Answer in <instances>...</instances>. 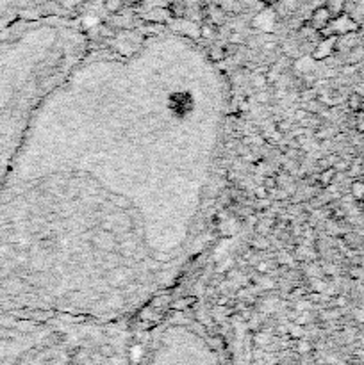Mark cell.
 <instances>
[{"label": "cell", "instance_id": "obj_1", "mask_svg": "<svg viewBox=\"0 0 364 365\" xmlns=\"http://www.w3.org/2000/svg\"><path fill=\"white\" fill-rule=\"evenodd\" d=\"M132 351L116 331L0 317V365H132Z\"/></svg>", "mask_w": 364, "mask_h": 365}, {"label": "cell", "instance_id": "obj_2", "mask_svg": "<svg viewBox=\"0 0 364 365\" xmlns=\"http://www.w3.org/2000/svg\"><path fill=\"white\" fill-rule=\"evenodd\" d=\"M25 96L27 47H21L20 39H0V180L7 166Z\"/></svg>", "mask_w": 364, "mask_h": 365}, {"label": "cell", "instance_id": "obj_3", "mask_svg": "<svg viewBox=\"0 0 364 365\" xmlns=\"http://www.w3.org/2000/svg\"><path fill=\"white\" fill-rule=\"evenodd\" d=\"M197 339L180 342L163 335L150 349L134 348L132 365H223L213 342Z\"/></svg>", "mask_w": 364, "mask_h": 365}, {"label": "cell", "instance_id": "obj_4", "mask_svg": "<svg viewBox=\"0 0 364 365\" xmlns=\"http://www.w3.org/2000/svg\"><path fill=\"white\" fill-rule=\"evenodd\" d=\"M359 29H361L359 23H357L350 14L343 13V14H339V16L332 18L329 25H327L323 30H320V36L321 38H327V36H338L339 38V36L354 34V32H357Z\"/></svg>", "mask_w": 364, "mask_h": 365}, {"label": "cell", "instance_id": "obj_5", "mask_svg": "<svg viewBox=\"0 0 364 365\" xmlns=\"http://www.w3.org/2000/svg\"><path fill=\"white\" fill-rule=\"evenodd\" d=\"M336 50H338V36H327V38H321L320 41H318V45L314 47L311 57H313L314 61H323V59H327V57H330Z\"/></svg>", "mask_w": 364, "mask_h": 365}, {"label": "cell", "instance_id": "obj_6", "mask_svg": "<svg viewBox=\"0 0 364 365\" xmlns=\"http://www.w3.org/2000/svg\"><path fill=\"white\" fill-rule=\"evenodd\" d=\"M330 20H332V16H330L329 9H327L325 5H320V7L314 9L311 18H309V25H311V29L320 32V30H323L327 25H329Z\"/></svg>", "mask_w": 364, "mask_h": 365}, {"label": "cell", "instance_id": "obj_7", "mask_svg": "<svg viewBox=\"0 0 364 365\" xmlns=\"http://www.w3.org/2000/svg\"><path fill=\"white\" fill-rule=\"evenodd\" d=\"M347 4L348 0H325V7L329 9V13L332 18L347 13Z\"/></svg>", "mask_w": 364, "mask_h": 365}, {"label": "cell", "instance_id": "obj_8", "mask_svg": "<svg viewBox=\"0 0 364 365\" xmlns=\"http://www.w3.org/2000/svg\"><path fill=\"white\" fill-rule=\"evenodd\" d=\"M336 175H338V171H336L334 166H332V168H325V170L320 173V177H318V182H320L323 187H329L330 183L334 182Z\"/></svg>", "mask_w": 364, "mask_h": 365}, {"label": "cell", "instance_id": "obj_9", "mask_svg": "<svg viewBox=\"0 0 364 365\" xmlns=\"http://www.w3.org/2000/svg\"><path fill=\"white\" fill-rule=\"evenodd\" d=\"M350 194L354 200L361 201L364 198V180L363 179H356L350 185Z\"/></svg>", "mask_w": 364, "mask_h": 365}, {"label": "cell", "instance_id": "obj_10", "mask_svg": "<svg viewBox=\"0 0 364 365\" xmlns=\"http://www.w3.org/2000/svg\"><path fill=\"white\" fill-rule=\"evenodd\" d=\"M123 5H125L123 0H104V9L111 14H118L123 9Z\"/></svg>", "mask_w": 364, "mask_h": 365}, {"label": "cell", "instance_id": "obj_11", "mask_svg": "<svg viewBox=\"0 0 364 365\" xmlns=\"http://www.w3.org/2000/svg\"><path fill=\"white\" fill-rule=\"evenodd\" d=\"M363 103H364L363 96H361V94H357V93L350 94V96H348V100H347L348 109L354 110V112H359V110L363 109Z\"/></svg>", "mask_w": 364, "mask_h": 365}, {"label": "cell", "instance_id": "obj_12", "mask_svg": "<svg viewBox=\"0 0 364 365\" xmlns=\"http://www.w3.org/2000/svg\"><path fill=\"white\" fill-rule=\"evenodd\" d=\"M209 57L213 63H220V61H223L225 57H227V50L222 47H213L209 52Z\"/></svg>", "mask_w": 364, "mask_h": 365}, {"label": "cell", "instance_id": "obj_13", "mask_svg": "<svg viewBox=\"0 0 364 365\" xmlns=\"http://www.w3.org/2000/svg\"><path fill=\"white\" fill-rule=\"evenodd\" d=\"M253 86H255L257 90H264L266 86H268V75H264V73H257V75L253 77Z\"/></svg>", "mask_w": 364, "mask_h": 365}, {"label": "cell", "instance_id": "obj_14", "mask_svg": "<svg viewBox=\"0 0 364 365\" xmlns=\"http://www.w3.org/2000/svg\"><path fill=\"white\" fill-rule=\"evenodd\" d=\"M200 36L204 39H211L214 36V25L213 23H204L200 25Z\"/></svg>", "mask_w": 364, "mask_h": 365}, {"label": "cell", "instance_id": "obj_15", "mask_svg": "<svg viewBox=\"0 0 364 365\" xmlns=\"http://www.w3.org/2000/svg\"><path fill=\"white\" fill-rule=\"evenodd\" d=\"M234 259H227V260H223L222 264H220V268L216 269V271L218 273H227V271H231L232 268H234Z\"/></svg>", "mask_w": 364, "mask_h": 365}, {"label": "cell", "instance_id": "obj_16", "mask_svg": "<svg viewBox=\"0 0 364 365\" xmlns=\"http://www.w3.org/2000/svg\"><path fill=\"white\" fill-rule=\"evenodd\" d=\"M193 301H195L193 297H188V299H179L177 303H173V308H175V310H184V308H188Z\"/></svg>", "mask_w": 364, "mask_h": 365}, {"label": "cell", "instance_id": "obj_17", "mask_svg": "<svg viewBox=\"0 0 364 365\" xmlns=\"http://www.w3.org/2000/svg\"><path fill=\"white\" fill-rule=\"evenodd\" d=\"M255 269H257V273H261V274H268V273L271 271V264H268V262H259L255 266Z\"/></svg>", "mask_w": 364, "mask_h": 365}, {"label": "cell", "instance_id": "obj_18", "mask_svg": "<svg viewBox=\"0 0 364 365\" xmlns=\"http://www.w3.org/2000/svg\"><path fill=\"white\" fill-rule=\"evenodd\" d=\"M336 171H348V168H350V164H348L347 161H338L334 164Z\"/></svg>", "mask_w": 364, "mask_h": 365}, {"label": "cell", "instance_id": "obj_19", "mask_svg": "<svg viewBox=\"0 0 364 365\" xmlns=\"http://www.w3.org/2000/svg\"><path fill=\"white\" fill-rule=\"evenodd\" d=\"M268 189H266V187H257L255 189V196L257 198H266V196H268Z\"/></svg>", "mask_w": 364, "mask_h": 365}, {"label": "cell", "instance_id": "obj_20", "mask_svg": "<svg viewBox=\"0 0 364 365\" xmlns=\"http://www.w3.org/2000/svg\"><path fill=\"white\" fill-rule=\"evenodd\" d=\"M302 294H305V290L302 289V287H298V289H295V290H293V292H291V296H293V297H302Z\"/></svg>", "mask_w": 364, "mask_h": 365}, {"label": "cell", "instance_id": "obj_21", "mask_svg": "<svg viewBox=\"0 0 364 365\" xmlns=\"http://www.w3.org/2000/svg\"><path fill=\"white\" fill-rule=\"evenodd\" d=\"M357 132H361V134H364V119H359L357 121Z\"/></svg>", "mask_w": 364, "mask_h": 365}, {"label": "cell", "instance_id": "obj_22", "mask_svg": "<svg viewBox=\"0 0 364 365\" xmlns=\"http://www.w3.org/2000/svg\"><path fill=\"white\" fill-rule=\"evenodd\" d=\"M287 128H289V123H287V121H284V123H280V127H278V130H280V132H286Z\"/></svg>", "mask_w": 364, "mask_h": 365}, {"label": "cell", "instance_id": "obj_23", "mask_svg": "<svg viewBox=\"0 0 364 365\" xmlns=\"http://www.w3.org/2000/svg\"><path fill=\"white\" fill-rule=\"evenodd\" d=\"M257 100H259V102H268V98H266V94H264V93L259 94V96H257Z\"/></svg>", "mask_w": 364, "mask_h": 365}, {"label": "cell", "instance_id": "obj_24", "mask_svg": "<svg viewBox=\"0 0 364 365\" xmlns=\"http://www.w3.org/2000/svg\"><path fill=\"white\" fill-rule=\"evenodd\" d=\"M240 39H241V36H238V34H232V36H231V41H232V43H238V41H240Z\"/></svg>", "mask_w": 364, "mask_h": 365}, {"label": "cell", "instance_id": "obj_25", "mask_svg": "<svg viewBox=\"0 0 364 365\" xmlns=\"http://www.w3.org/2000/svg\"><path fill=\"white\" fill-rule=\"evenodd\" d=\"M130 4H137V2H141V0H128Z\"/></svg>", "mask_w": 364, "mask_h": 365}, {"label": "cell", "instance_id": "obj_26", "mask_svg": "<svg viewBox=\"0 0 364 365\" xmlns=\"http://www.w3.org/2000/svg\"><path fill=\"white\" fill-rule=\"evenodd\" d=\"M361 203H363V208H364V198H363V200H361Z\"/></svg>", "mask_w": 364, "mask_h": 365}, {"label": "cell", "instance_id": "obj_27", "mask_svg": "<svg viewBox=\"0 0 364 365\" xmlns=\"http://www.w3.org/2000/svg\"><path fill=\"white\" fill-rule=\"evenodd\" d=\"M361 179H363V180H364V175H363V177H361Z\"/></svg>", "mask_w": 364, "mask_h": 365}]
</instances>
